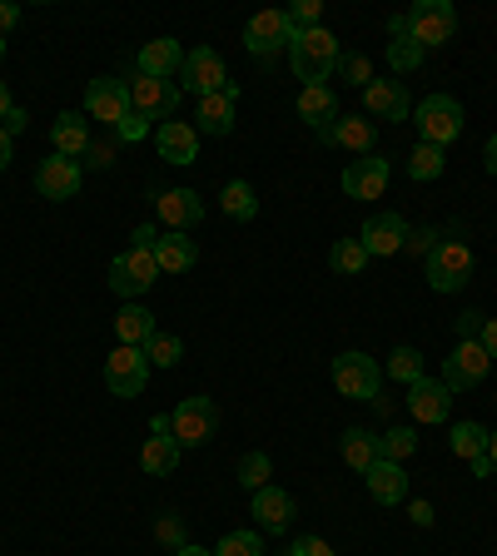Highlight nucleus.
Here are the masks:
<instances>
[{
    "mask_svg": "<svg viewBox=\"0 0 497 556\" xmlns=\"http://www.w3.org/2000/svg\"><path fill=\"white\" fill-rule=\"evenodd\" d=\"M388 35L394 40H413V46H423V50H438V46H448L452 35H458V11H452L448 0H418L408 15H394L388 21Z\"/></svg>",
    "mask_w": 497,
    "mask_h": 556,
    "instance_id": "f257e3e1",
    "label": "nucleus"
},
{
    "mask_svg": "<svg viewBox=\"0 0 497 556\" xmlns=\"http://www.w3.org/2000/svg\"><path fill=\"white\" fill-rule=\"evenodd\" d=\"M338 60H344V46L328 25H313V30H299L289 46V65L303 85H324L328 75H338Z\"/></svg>",
    "mask_w": 497,
    "mask_h": 556,
    "instance_id": "f03ea898",
    "label": "nucleus"
},
{
    "mask_svg": "<svg viewBox=\"0 0 497 556\" xmlns=\"http://www.w3.org/2000/svg\"><path fill=\"white\" fill-rule=\"evenodd\" d=\"M154 432L174 438L179 447H204L220 432V407H214V397H185V403H174V413L154 417Z\"/></svg>",
    "mask_w": 497,
    "mask_h": 556,
    "instance_id": "7ed1b4c3",
    "label": "nucleus"
},
{
    "mask_svg": "<svg viewBox=\"0 0 497 556\" xmlns=\"http://www.w3.org/2000/svg\"><path fill=\"white\" fill-rule=\"evenodd\" d=\"M428 289L433 293H463L468 289V278H473V249H468L463 239H448L443 233L438 249L428 254Z\"/></svg>",
    "mask_w": 497,
    "mask_h": 556,
    "instance_id": "20e7f679",
    "label": "nucleus"
},
{
    "mask_svg": "<svg viewBox=\"0 0 497 556\" xmlns=\"http://www.w3.org/2000/svg\"><path fill=\"white\" fill-rule=\"evenodd\" d=\"M413 125H418V135H423V144L448 150L452 139L463 135V104L452 100V94H428V100H418Z\"/></svg>",
    "mask_w": 497,
    "mask_h": 556,
    "instance_id": "39448f33",
    "label": "nucleus"
},
{
    "mask_svg": "<svg viewBox=\"0 0 497 556\" xmlns=\"http://www.w3.org/2000/svg\"><path fill=\"white\" fill-rule=\"evenodd\" d=\"M125 90H129V110L139 119H150V125H170L174 110H179V85L174 80H150V75L135 70V80H125Z\"/></svg>",
    "mask_w": 497,
    "mask_h": 556,
    "instance_id": "423d86ee",
    "label": "nucleus"
},
{
    "mask_svg": "<svg viewBox=\"0 0 497 556\" xmlns=\"http://www.w3.org/2000/svg\"><path fill=\"white\" fill-rule=\"evenodd\" d=\"M334 388L344 397H353V403H369V397H378V388H383V368L369 358V353L348 348V353L334 358Z\"/></svg>",
    "mask_w": 497,
    "mask_h": 556,
    "instance_id": "0eeeda50",
    "label": "nucleus"
},
{
    "mask_svg": "<svg viewBox=\"0 0 497 556\" xmlns=\"http://www.w3.org/2000/svg\"><path fill=\"white\" fill-rule=\"evenodd\" d=\"M487 368H493L487 348L477 343V338H458V348L443 358V388H448V393H473L477 382L487 378Z\"/></svg>",
    "mask_w": 497,
    "mask_h": 556,
    "instance_id": "6e6552de",
    "label": "nucleus"
},
{
    "mask_svg": "<svg viewBox=\"0 0 497 556\" xmlns=\"http://www.w3.org/2000/svg\"><path fill=\"white\" fill-rule=\"evenodd\" d=\"M154 278H160V264H154V249H135L129 243L125 254L110 264V289L120 293V299H139V293L154 289Z\"/></svg>",
    "mask_w": 497,
    "mask_h": 556,
    "instance_id": "1a4fd4ad",
    "label": "nucleus"
},
{
    "mask_svg": "<svg viewBox=\"0 0 497 556\" xmlns=\"http://www.w3.org/2000/svg\"><path fill=\"white\" fill-rule=\"evenodd\" d=\"M145 382H150V358H145V348H125L120 343L110 358H104V388L115 397H139L145 393Z\"/></svg>",
    "mask_w": 497,
    "mask_h": 556,
    "instance_id": "9d476101",
    "label": "nucleus"
},
{
    "mask_svg": "<svg viewBox=\"0 0 497 556\" xmlns=\"http://www.w3.org/2000/svg\"><path fill=\"white\" fill-rule=\"evenodd\" d=\"M179 85L185 90H195L199 100L204 94H220V90H229V70H224V55L220 50H209V46H199V50H185V65H179Z\"/></svg>",
    "mask_w": 497,
    "mask_h": 556,
    "instance_id": "9b49d317",
    "label": "nucleus"
},
{
    "mask_svg": "<svg viewBox=\"0 0 497 556\" xmlns=\"http://www.w3.org/2000/svg\"><path fill=\"white\" fill-rule=\"evenodd\" d=\"M294 25H289V11H259L254 21L244 25V46H249V55L269 60L278 55V50H289L294 46Z\"/></svg>",
    "mask_w": 497,
    "mask_h": 556,
    "instance_id": "f8f14e48",
    "label": "nucleus"
},
{
    "mask_svg": "<svg viewBox=\"0 0 497 556\" xmlns=\"http://www.w3.org/2000/svg\"><path fill=\"white\" fill-rule=\"evenodd\" d=\"M85 185V169L80 160H65V154H55V160H40L35 164V189H40V199H50V204H65V199H75Z\"/></svg>",
    "mask_w": 497,
    "mask_h": 556,
    "instance_id": "ddd939ff",
    "label": "nucleus"
},
{
    "mask_svg": "<svg viewBox=\"0 0 497 556\" xmlns=\"http://www.w3.org/2000/svg\"><path fill=\"white\" fill-rule=\"evenodd\" d=\"M85 110H90V119H100V125L115 129L120 119L129 115V90H125V80H110V75L90 80V85H85Z\"/></svg>",
    "mask_w": 497,
    "mask_h": 556,
    "instance_id": "4468645a",
    "label": "nucleus"
},
{
    "mask_svg": "<svg viewBox=\"0 0 497 556\" xmlns=\"http://www.w3.org/2000/svg\"><path fill=\"white\" fill-rule=\"evenodd\" d=\"M319 139L324 144H334V150H348V154H373V144H378V129H373L369 115H338L334 125L319 129Z\"/></svg>",
    "mask_w": 497,
    "mask_h": 556,
    "instance_id": "2eb2a0df",
    "label": "nucleus"
},
{
    "mask_svg": "<svg viewBox=\"0 0 497 556\" xmlns=\"http://www.w3.org/2000/svg\"><path fill=\"white\" fill-rule=\"evenodd\" d=\"M359 243L369 249V258L403 254V243H408V224H403V214H369V224H363Z\"/></svg>",
    "mask_w": 497,
    "mask_h": 556,
    "instance_id": "dca6fc26",
    "label": "nucleus"
},
{
    "mask_svg": "<svg viewBox=\"0 0 497 556\" xmlns=\"http://www.w3.org/2000/svg\"><path fill=\"white\" fill-rule=\"evenodd\" d=\"M154 214H160L164 229L185 233L204 219V199H199L195 189H164V194H154Z\"/></svg>",
    "mask_w": 497,
    "mask_h": 556,
    "instance_id": "f3484780",
    "label": "nucleus"
},
{
    "mask_svg": "<svg viewBox=\"0 0 497 556\" xmlns=\"http://www.w3.org/2000/svg\"><path fill=\"white\" fill-rule=\"evenodd\" d=\"M185 65V46L174 40V35H160V40H145L135 55V70L139 75H150V80H174Z\"/></svg>",
    "mask_w": 497,
    "mask_h": 556,
    "instance_id": "a211bd4d",
    "label": "nucleus"
},
{
    "mask_svg": "<svg viewBox=\"0 0 497 556\" xmlns=\"http://www.w3.org/2000/svg\"><path fill=\"white\" fill-rule=\"evenodd\" d=\"M383 189H388V160H378V154H363L344 169L348 199H383Z\"/></svg>",
    "mask_w": 497,
    "mask_h": 556,
    "instance_id": "6ab92c4d",
    "label": "nucleus"
},
{
    "mask_svg": "<svg viewBox=\"0 0 497 556\" xmlns=\"http://www.w3.org/2000/svg\"><path fill=\"white\" fill-rule=\"evenodd\" d=\"M154 150L170 164H195L199 160V129L185 119H170V125H154Z\"/></svg>",
    "mask_w": 497,
    "mask_h": 556,
    "instance_id": "aec40b11",
    "label": "nucleus"
},
{
    "mask_svg": "<svg viewBox=\"0 0 497 556\" xmlns=\"http://www.w3.org/2000/svg\"><path fill=\"white\" fill-rule=\"evenodd\" d=\"M448 407H452V393L443 388V378H418L413 388H408V413H413V422H448Z\"/></svg>",
    "mask_w": 497,
    "mask_h": 556,
    "instance_id": "412c9836",
    "label": "nucleus"
},
{
    "mask_svg": "<svg viewBox=\"0 0 497 556\" xmlns=\"http://www.w3.org/2000/svg\"><path fill=\"white\" fill-rule=\"evenodd\" d=\"M363 482H369V497L378 502V507H398V502L408 497L403 463H388V457H378V463L363 472Z\"/></svg>",
    "mask_w": 497,
    "mask_h": 556,
    "instance_id": "4be33fe9",
    "label": "nucleus"
},
{
    "mask_svg": "<svg viewBox=\"0 0 497 556\" xmlns=\"http://www.w3.org/2000/svg\"><path fill=\"white\" fill-rule=\"evenodd\" d=\"M363 115H373V119H408L403 80H373L369 90H363Z\"/></svg>",
    "mask_w": 497,
    "mask_h": 556,
    "instance_id": "5701e85b",
    "label": "nucleus"
},
{
    "mask_svg": "<svg viewBox=\"0 0 497 556\" xmlns=\"http://www.w3.org/2000/svg\"><path fill=\"white\" fill-rule=\"evenodd\" d=\"M50 144H55V154H65V160H80V154L90 150V119H85L80 110L55 115V125H50Z\"/></svg>",
    "mask_w": 497,
    "mask_h": 556,
    "instance_id": "b1692460",
    "label": "nucleus"
},
{
    "mask_svg": "<svg viewBox=\"0 0 497 556\" xmlns=\"http://www.w3.org/2000/svg\"><path fill=\"white\" fill-rule=\"evenodd\" d=\"M154 264H160V274H189V268L199 264L195 239H189V233L164 229L160 239H154Z\"/></svg>",
    "mask_w": 497,
    "mask_h": 556,
    "instance_id": "393cba45",
    "label": "nucleus"
},
{
    "mask_svg": "<svg viewBox=\"0 0 497 556\" xmlns=\"http://www.w3.org/2000/svg\"><path fill=\"white\" fill-rule=\"evenodd\" d=\"M294 110H299V119L313 129V135H319L324 125H334V119H338V94L328 90V85H303Z\"/></svg>",
    "mask_w": 497,
    "mask_h": 556,
    "instance_id": "a878e982",
    "label": "nucleus"
},
{
    "mask_svg": "<svg viewBox=\"0 0 497 556\" xmlns=\"http://www.w3.org/2000/svg\"><path fill=\"white\" fill-rule=\"evenodd\" d=\"M234 104H239V85H229V90H220V94H204V100H199V129H204V135H229L234 129Z\"/></svg>",
    "mask_w": 497,
    "mask_h": 556,
    "instance_id": "bb28decb",
    "label": "nucleus"
},
{
    "mask_svg": "<svg viewBox=\"0 0 497 556\" xmlns=\"http://www.w3.org/2000/svg\"><path fill=\"white\" fill-rule=\"evenodd\" d=\"M254 517L264 532H289L294 521V497L289 492H278V486H264V492H254Z\"/></svg>",
    "mask_w": 497,
    "mask_h": 556,
    "instance_id": "cd10ccee",
    "label": "nucleus"
},
{
    "mask_svg": "<svg viewBox=\"0 0 497 556\" xmlns=\"http://www.w3.org/2000/svg\"><path fill=\"white\" fill-rule=\"evenodd\" d=\"M115 333L125 348H145L160 328H154V313L150 308H139V303H125V308L115 313Z\"/></svg>",
    "mask_w": 497,
    "mask_h": 556,
    "instance_id": "c85d7f7f",
    "label": "nucleus"
},
{
    "mask_svg": "<svg viewBox=\"0 0 497 556\" xmlns=\"http://www.w3.org/2000/svg\"><path fill=\"white\" fill-rule=\"evenodd\" d=\"M179 442L174 438H164V432H154V438H145V447H139V467L150 477H170L174 467H179Z\"/></svg>",
    "mask_w": 497,
    "mask_h": 556,
    "instance_id": "c756f323",
    "label": "nucleus"
},
{
    "mask_svg": "<svg viewBox=\"0 0 497 556\" xmlns=\"http://www.w3.org/2000/svg\"><path fill=\"white\" fill-rule=\"evenodd\" d=\"M338 452H344V463L353 467V472H369V467L378 463V438H373L369 428H344Z\"/></svg>",
    "mask_w": 497,
    "mask_h": 556,
    "instance_id": "7c9ffc66",
    "label": "nucleus"
},
{
    "mask_svg": "<svg viewBox=\"0 0 497 556\" xmlns=\"http://www.w3.org/2000/svg\"><path fill=\"white\" fill-rule=\"evenodd\" d=\"M220 208L229 214L234 224H249L259 214V194H254V185L249 179H229V185L220 189Z\"/></svg>",
    "mask_w": 497,
    "mask_h": 556,
    "instance_id": "2f4dec72",
    "label": "nucleus"
},
{
    "mask_svg": "<svg viewBox=\"0 0 497 556\" xmlns=\"http://www.w3.org/2000/svg\"><path fill=\"white\" fill-rule=\"evenodd\" d=\"M443 169H448V150H438V144H418L408 154V179H418V185H433Z\"/></svg>",
    "mask_w": 497,
    "mask_h": 556,
    "instance_id": "473e14b6",
    "label": "nucleus"
},
{
    "mask_svg": "<svg viewBox=\"0 0 497 556\" xmlns=\"http://www.w3.org/2000/svg\"><path fill=\"white\" fill-rule=\"evenodd\" d=\"M448 447L458 452L463 463H473V457H483V452H487V428H477V422H452Z\"/></svg>",
    "mask_w": 497,
    "mask_h": 556,
    "instance_id": "72a5a7b5",
    "label": "nucleus"
},
{
    "mask_svg": "<svg viewBox=\"0 0 497 556\" xmlns=\"http://www.w3.org/2000/svg\"><path fill=\"white\" fill-rule=\"evenodd\" d=\"M383 372H388L394 382H403V388H413V382L423 378V353H418V348H394Z\"/></svg>",
    "mask_w": 497,
    "mask_h": 556,
    "instance_id": "f704fd0d",
    "label": "nucleus"
},
{
    "mask_svg": "<svg viewBox=\"0 0 497 556\" xmlns=\"http://www.w3.org/2000/svg\"><path fill=\"white\" fill-rule=\"evenodd\" d=\"M328 264L338 268V274H363V268H369V249H363L359 239H338L334 249H328Z\"/></svg>",
    "mask_w": 497,
    "mask_h": 556,
    "instance_id": "c9c22d12",
    "label": "nucleus"
},
{
    "mask_svg": "<svg viewBox=\"0 0 497 556\" xmlns=\"http://www.w3.org/2000/svg\"><path fill=\"white\" fill-rule=\"evenodd\" d=\"M418 452V432L413 428H388L378 438V457H388V463H408Z\"/></svg>",
    "mask_w": 497,
    "mask_h": 556,
    "instance_id": "e433bc0d",
    "label": "nucleus"
},
{
    "mask_svg": "<svg viewBox=\"0 0 497 556\" xmlns=\"http://www.w3.org/2000/svg\"><path fill=\"white\" fill-rule=\"evenodd\" d=\"M269 472H274L269 452H244V457H239V482H244V492H264V486H269Z\"/></svg>",
    "mask_w": 497,
    "mask_h": 556,
    "instance_id": "4c0bfd02",
    "label": "nucleus"
},
{
    "mask_svg": "<svg viewBox=\"0 0 497 556\" xmlns=\"http://www.w3.org/2000/svg\"><path fill=\"white\" fill-rule=\"evenodd\" d=\"M145 358H150V368H174V363L185 358V343L174 333H154L150 343H145Z\"/></svg>",
    "mask_w": 497,
    "mask_h": 556,
    "instance_id": "58836bf2",
    "label": "nucleus"
},
{
    "mask_svg": "<svg viewBox=\"0 0 497 556\" xmlns=\"http://www.w3.org/2000/svg\"><path fill=\"white\" fill-rule=\"evenodd\" d=\"M214 556H264V536L259 532H224Z\"/></svg>",
    "mask_w": 497,
    "mask_h": 556,
    "instance_id": "ea45409f",
    "label": "nucleus"
},
{
    "mask_svg": "<svg viewBox=\"0 0 497 556\" xmlns=\"http://www.w3.org/2000/svg\"><path fill=\"white\" fill-rule=\"evenodd\" d=\"M338 75H344L348 85L369 90V85H373V60H369V55H359V50H344V60H338Z\"/></svg>",
    "mask_w": 497,
    "mask_h": 556,
    "instance_id": "a19ab883",
    "label": "nucleus"
},
{
    "mask_svg": "<svg viewBox=\"0 0 497 556\" xmlns=\"http://www.w3.org/2000/svg\"><path fill=\"white\" fill-rule=\"evenodd\" d=\"M423 55H428V50H423V46H413L408 35H403V40H394V46H388V65H394L398 75H413V70L423 65Z\"/></svg>",
    "mask_w": 497,
    "mask_h": 556,
    "instance_id": "79ce46f5",
    "label": "nucleus"
},
{
    "mask_svg": "<svg viewBox=\"0 0 497 556\" xmlns=\"http://www.w3.org/2000/svg\"><path fill=\"white\" fill-rule=\"evenodd\" d=\"M289 25L294 30H313V25H324V0H294Z\"/></svg>",
    "mask_w": 497,
    "mask_h": 556,
    "instance_id": "37998d69",
    "label": "nucleus"
},
{
    "mask_svg": "<svg viewBox=\"0 0 497 556\" xmlns=\"http://www.w3.org/2000/svg\"><path fill=\"white\" fill-rule=\"evenodd\" d=\"M154 536H160L170 552H179V546H189V536H185V521L174 517V511H164L160 521H154Z\"/></svg>",
    "mask_w": 497,
    "mask_h": 556,
    "instance_id": "c03bdc74",
    "label": "nucleus"
},
{
    "mask_svg": "<svg viewBox=\"0 0 497 556\" xmlns=\"http://www.w3.org/2000/svg\"><path fill=\"white\" fill-rule=\"evenodd\" d=\"M438 239H443V233L423 224V229H408V243H403V249H408V254H423V258H428L433 249H438Z\"/></svg>",
    "mask_w": 497,
    "mask_h": 556,
    "instance_id": "a18cd8bd",
    "label": "nucleus"
},
{
    "mask_svg": "<svg viewBox=\"0 0 497 556\" xmlns=\"http://www.w3.org/2000/svg\"><path fill=\"white\" fill-rule=\"evenodd\" d=\"M150 119H139L135 115V110H129V115L125 119H120V125H115V139H129V144H139V139H145V135H150Z\"/></svg>",
    "mask_w": 497,
    "mask_h": 556,
    "instance_id": "49530a36",
    "label": "nucleus"
},
{
    "mask_svg": "<svg viewBox=\"0 0 497 556\" xmlns=\"http://www.w3.org/2000/svg\"><path fill=\"white\" fill-rule=\"evenodd\" d=\"M85 160H90V169H110L115 164V139H90Z\"/></svg>",
    "mask_w": 497,
    "mask_h": 556,
    "instance_id": "de8ad7c7",
    "label": "nucleus"
},
{
    "mask_svg": "<svg viewBox=\"0 0 497 556\" xmlns=\"http://www.w3.org/2000/svg\"><path fill=\"white\" fill-rule=\"evenodd\" d=\"M289 556H334V546L319 542V536H294V542H289Z\"/></svg>",
    "mask_w": 497,
    "mask_h": 556,
    "instance_id": "09e8293b",
    "label": "nucleus"
},
{
    "mask_svg": "<svg viewBox=\"0 0 497 556\" xmlns=\"http://www.w3.org/2000/svg\"><path fill=\"white\" fill-rule=\"evenodd\" d=\"M483 324H487V313L468 308L463 318H458V338H477V333H483Z\"/></svg>",
    "mask_w": 497,
    "mask_h": 556,
    "instance_id": "8fccbe9b",
    "label": "nucleus"
},
{
    "mask_svg": "<svg viewBox=\"0 0 497 556\" xmlns=\"http://www.w3.org/2000/svg\"><path fill=\"white\" fill-rule=\"evenodd\" d=\"M15 25H21V5H11V0H0V35H11Z\"/></svg>",
    "mask_w": 497,
    "mask_h": 556,
    "instance_id": "3c124183",
    "label": "nucleus"
},
{
    "mask_svg": "<svg viewBox=\"0 0 497 556\" xmlns=\"http://www.w3.org/2000/svg\"><path fill=\"white\" fill-rule=\"evenodd\" d=\"M25 125H30V115H25V110H21V104H15V110H11V115H5V119H0V129H5V135H21V129Z\"/></svg>",
    "mask_w": 497,
    "mask_h": 556,
    "instance_id": "603ef678",
    "label": "nucleus"
},
{
    "mask_svg": "<svg viewBox=\"0 0 497 556\" xmlns=\"http://www.w3.org/2000/svg\"><path fill=\"white\" fill-rule=\"evenodd\" d=\"M154 239H160V229H154V224H139V229L129 233V243H135V249H154Z\"/></svg>",
    "mask_w": 497,
    "mask_h": 556,
    "instance_id": "864d4df0",
    "label": "nucleus"
},
{
    "mask_svg": "<svg viewBox=\"0 0 497 556\" xmlns=\"http://www.w3.org/2000/svg\"><path fill=\"white\" fill-rule=\"evenodd\" d=\"M408 517L413 527H433V502H408Z\"/></svg>",
    "mask_w": 497,
    "mask_h": 556,
    "instance_id": "5fc2aeb1",
    "label": "nucleus"
},
{
    "mask_svg": "<svg viewBox=\"0 0 497 556\" xmlns=\"http://www.w3.org/2000/svg\"><path fill=\"white\" fill-rule=\"evenodd\" d=\"M477 343H483V348H487V358L497 363V318H487V324H483V333H477Z\"/></svg>",
    "mask_w": 497,
    "mask_h": 556,
    "instance_id": "6e6d98bb",
    "label": "nucleus"
},
{
    "mask_svg": "<svg viewBox=\"0 0 497 556\" xmlns=\"http://www.w3.org/2000/svg\"><path fill=\"white\" fill-rule=\"evenodd\" d=\"M468 467H473V477H483V482L497 472V467H493V457H487V452H483V457H473V463H468Z\"/></svg>",
    "mask_w": 497,
    "mask_h": 556,
    "instance_id": "4d7b16f0",
    "label": "nucleus"
},
{
    "mask_svg": "<svg viewBox=\"0 0 497 556\" xmlns=\"http://www.w3.org/2000/svg\"><path fill=\"white\" fill-rule=\"evenodd\" d=\"M483 164H487V174H493V179H497V135L483 144Z\"/></svg>",
    "mask_w": 497,
    "mask_h": 556,
    "instance_id": "13d9d810",
    "label": "nucleus"
},
{
    "mask_svg": "<svg viewBox=\"0 0 497 556\" xmlns=\"http://www.w3.org/2000/svg\"><path fill=\"white\" fill-rule=\"evenodd\" d=\"M5 164H11V135L0 129V169H5Z\"/></svg>",
    "mask_w": 497,
    "mask_h": 556,
    "instance_id": "bf43d9fd",
    "label": "nucleus"
},
{
    "mask_svg": "<svg viewBox=\"0 0 497 556\" xmlns=\"http://www.w3.org/2000/svg\"><path fill=\"white\" fill-rule=\"evenodd\" d=\"M11 110H15V104H11V90H5V85H0V119L11 115Z\"/></svg>",
    "mask_w": 497,
    "mask_h": 556,
    "instance_id": "052dcab7",
    "label": "nucleus"
},
{
    "mask_svg": "<svg viewBox=\"0 0 497 556\" xmlns=\"http://www.w3.org/2000/svg\"><path fill=\"white\" fill-rule=\"evenodd\" d=\"M174 556H214V552H204V546H179Z\"/></svg>",
    "mask_w": 497,
    "mask_h": 556,
    "instance_id": "680f3d73",
    "label": "nucleus"
},
{
    "mask_svg": "<svg viewBox=\"0 0 497 556\" xmlns=\"http://www.w3.org/2000/svg\"><path fill=\"white\" fill-rule=\"evenodd\" d=\"M487 457H493V467H497V432H487Z\"/></svg>",
    "mask_w": 497,
    "mask_h": 556,
    "instance_id": "e2e57ef3",
    "label": "nucleus"
},
{
    "mask_svg": "<svg viewBox=\"0 0 497 556\" xmlns=\"http://www.w3.org/2000/svg\"><path fill=\"white\" fill-rule=\"evenodd\" d=\"M0 60H5V35H0Z\"/></svg>",
    "mask_w": 497,
    "mask_h": 556,
    "instance_id": "0e129e2a",
    "label": "nucleus"
}]
</instances>
